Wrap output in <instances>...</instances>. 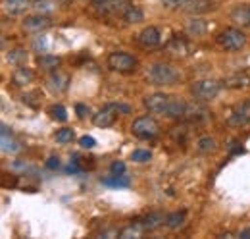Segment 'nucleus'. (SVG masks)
<instances>
[{
	"label": "nucleus",
	"instance_id": "obj_1",
	"mask_svg": "<svg viewBox=\"0 0 250 239\" xmlns=\"http://www.w3.org/2000/svg\"><path fill=\"white\" fill-rule=\"evenodd\" d=\"M146 79L158 85V87H164V85H175L179 79H181V73L167 62H156L152 66H148L146 70Z\"/></svg>",
	"mask_w": 250,
	"mask_h": 239
},
{
	"label": "nucleus",
	"instance_id": "obj_2",
	"mask_svg": "<svg viewBox=\"0 0 250 239\" xmlns=\"http://www.w3.org/2000/svg\"><path fill=\"white\" fill-rule=\"evenodd\" d=\"M218 45L223 50H229V52H235V50H241L245 48L247 45V35L241 29H235V27H227L219 33L216 37Z\"/></svg>",
	"mask_w": 250,
	"mask_h": 239
},
{
	"label": "nucleus",
	"instance_id": "obj_3",
	"mask_svg": "<svg viewBox=\"0 0 250 239\" xmlns=\"http://www.w3.org/2000/svg\"><path fill=\"white\" fill-rule=\"evenodd\" d=\"M221 89V83L216 79H200V81H194L190 85V93L196 100L200 102H208V100H214L219 95Z\"/></svg>",
	"mask_w": 250,
	"mask_h": 239
},
{
	"label": "nucleus",
	"instance_id": "obj_4",
	"mask_svg": "<svg viewBox=\"0 0 250 239\" xmlns=\"http://www.w3.org/2000/svg\"><path fill=\"white\" fill-rule=\"evenodd\" d=\"M131 131H133L135 137L146 141V139H154L160 133V125H158L156 120L150 118V116H141V118H137L133 121Z\"/></svg>",
	"mask_w": 250,
	"mask_h": 239
},
{
	"label": "nucleus",
	"instance_id": "obj_5",
	"mask_svg": "<svg viewBox=\"0 0 250 239\" xmlns=\"http://www.w3.org/2000/svg\"><path fill=\"white\" fill-rule=\"evenodd\" d=\"M129 0H93V8L100 14V16H108V18H116L127 12L129 8Z\"/></svg>",
	"mask_w": 250,
	"mask_h": 239
},
{
	"label": "nucleus",
	"instance_id": "obj_6",
	"mask_svg": "<svg viewBox=\"0 0 250 239\" xmlns=\"http://www.w3.org/2000/svg\"><path fill=\"white\" fill-rule=\"evenodd\" d=\"M137 66H139L137 58L127 52H112L108 56V68L120 73H131L137 70Z\"/></svg>",
	"mask_w": 250,
	"mask_h": 239
},
{
	"label": "nucleus",
	"instance_id": "obj_7",
	"mask_svg": "<svg viewBox=\"0 0 250 239\" xmlns=\"http://www.w3.org/2000/svg\"><path fill=\"white\" fill-rule=\"evenodd\" d=\"M227 125H231V127H247V125H250V100L237 104L231 110V114L227 116Z\"/></svg>",
	"mask_w": 250,
	"mask_h": 239
},
{
	"label": "nucleus",
	"instance_id": "obj_8",
	"mask_svg": "<svg viewBox=\"0 0 250 239\" xmlns=\"http://www.w3.org/2000/svg\"><path fill=\"white\" fill-rule=\"evenodd\" d=\"M169 98H171L169 95H164V93H154V95L145 96L143 104H145V108H146L148 112H154V114H164V110H166V106H167Z\"/></svg>",
	"mask_w": 250,
	"mask_h": 239
},
{
	"label": "nucleus",
	"instance_id": "obj_9",
	"mask_svg": "<svg viewBox=\"0 0 250 239\" xmlns=\"http://www.w3.org/2000/svg\"><path fill=\"white\" fill-rule=\"evenodd\" d=\"M52 25L50 18H46V14H35V16H27L23 20V29L29 33H41V31L48 29Z\"/></svg>",
	"mask_w": 250,
	"mask_h": 239
},
{
	"label": "nucleus",
	"instance_id": "obj_10",
	"mask_svg": "<svg viewBox=\"0 0 250 239\" xmlns=\"http://www.w3.org/2000/svg\"><path fill=\"white\" fill-rule=\"evenodd\" d=\"M116 118H118V110L114 108V104H106L93 116V123L96 127H110L114 125Z\"/></svg>",
	"mask_w": 250,
	"mask_h": 239
},
{
	"label": "nucleus",
	"instance_id": "obj_11",
	"mask_svg": "<svg viewBox=\"0 0 250 239\" xmlns=\"http://www.w3.org/2000/svg\"><path fill=\"white\" fill-rule=\"evenodd\" d=\"M137 41H139V45H141L143 48H154V47H158V45H160L162 35H160L158 27L148 25V27H145V29L139 33Z\"/></svg>",
	"mask_w": 250,
	"mask_h": 239
},
{
	"label": "nucleus",
	"instance_id": "obj_12",
	"mask_svg": "<svg viewBox=\"0 0 250 239\" xmlns=\"http://www.w3.org/2000/svg\"><path fill=\"white\" fill-rule=\"evenodd\" d=\"M187 102L183 98H177V96H171L166 110H164V116L171 120H183L185 118V112H187Z\"/></svg>",
	"mask_w": 250,
	"mask_h": 239
},
{
	"label": "nucleus",
	"instance_id": "obj_13",
	"mask_svg": "<svg viewBox=\"0 0 250 239\" xmlns=\"http://www.w3.org/2000/svg\"><path fill=\"white\" fill-rule=\"evenodd\" d=\"M166 218H167V216H164L162 212H150V214H146L145 218H141L137 224L143 228V232H154L160 226L166 224Z\"/></svg>",
	"mask_w": 250,
	"mask_h": 239
},
{
	"label": "nucleus",
	"instance_id": "obj_14",
	"mask_svg": "<svg viewBox=\"0 0 250 239\" xmlns=\"http://www.w3.org/2000/svg\"><path fill=\"white\" fill-rule=\"evenodd\" d=\"M210 118V110L202 104H188L187 112H185V118L187 121H194V123H200V121H206Z\"/></svg>",
	"mask_w": 250,
	"mask_h": 239
},
{
	"label": "nucleus",
	"instance_id": "obj_15",
	"mask_svg": "<svg viewBox=\"0 0 250 239\" xmlns=\"http://www.w3.org/2000/svg\"><path fill=\"white\" fill-rule=\"evenodd\" d=\"M166 50H167L169 54H173V56H187L188 45L181 35H173V37L169 39V43L166 45Z\"/></svg>",
	"mask_w": 250,
	"mask_h": 239
},
{
	"label": "nucleus",
	"instance_id": "obj_16",
	"mask_svg": "<svg viewBox=\"0 0 250 239\" xmlns=\"http://www.w3.org/2000/svg\"><path fill=\"white\" fill-rule=\"evenodd\" d=\"M27 8H31V0H4L2 2V10L8 16H20Z\"/></svg>",
	"mask_w": 250,
	"mask_h": 239
},
{
	"label": "nucleus",
	"instance_id": "obj_17",
	"mask_svg": "<svg viewBox=\"0 0 250 239\" xmlns=\"http://www.w3.org/2000/svg\"><path fill=\"white\" fill-rule=\"evenodd\" d=\"M33 79H35V73H33L29 68H23V66H18L12 73V83L16 87H25L29 85Z\"/></svg>",
	"mask_w": 250,
	"mask_h": 239
},
{
	"label": "nucleus",
	"instance_id": "obj_18",
	"mask_svg": "<svg viewBox=\"0 0 250 239\" xmlns=\"http://www.w3.org/2000/svg\"><path fill=\"white\" fill-rule=\"evenodd\" d=\"M20 150H21L20 141L14 139L12 133L8 135V127L2 125V152H4V154H16V152H20Z\"/></svg>",
	"mask_w": 250,
	"mask_h": 239
},
{
	"label": "nucleus",
	"instance_id": "obj_19",
	"mask_svg": "<svg viewBox=\"0 0 250 239\" xmlns=\"http://www.w3.org/2000/svg\"><path fill=\"white\" fill-rule=\"evenodd\" d=\"M231 20L241 25V27H250V4H243V6H237L233 12H231Z\"/></svg>",
	"mask_w": 250,
	"mask_h": 239
},
{
	"label": "nucleus",
	"instance_id": "obj_20",
	"mask_svg": "<svg viewBox=\"0 0 250 239\" xmlns=\"http://www.w3.org/2000/svg\"><path fill=\"white\" fill-rule=\"evenodd\" d=\"M67 85H69V77L62 73V72H52L50 73V77H48V87L54 91V93H63V91L67 89Z\"/></svg>",
	"mask_w": 250,
	"mask_h": 239
},
{
	"label": "nucleus",
	"instance_id": "obj_21",
	"mask_svg": "<svg viewBox=\"0 0 250 239\" xmlns=\"http://www.w3.org/2000/svg\"><path fill=\"white\" fill-rule=\"evenodd\" d=\"M206 31H208V24L204 20H200V18L188 20L187 25H185V33H187L188 37H202Z\"/></svg>",
	"mask_w": 250,
	"mask_h": 239
},
{
	"label": "nucleus",
	"instance_id": "obj_22",
	"mask_svg": "<svg viewBox=\"0 0 250 239\" xmlns=\"http://www.w3.org/2000/svg\"><path fill=\"white\" fill-rule=\"evenodd\" d=\"M60 64H62V60L58 56H52V54H41L37 58V66L44 72H56L60 68Z\"/></svg>",
	"mask_w": 250,
	"mask_h": 239
},
{
	"label": "nucleus",
	"instance_id": "obj_23",
	"mask_svg": "<svg viewBox=\"0 0 250 239\" xmlns=\"http://www.w3.org/2000/svg\"><path fill=\"white\" fill-rule=\"evenodd\" d=\"M100 181H102V185L114 187V189H122V187H129V185H131V179L127 178L125 174H122V176L112 174V178H102Z\"/></svg>",
	"mask_w": 250,
	"mask_h": 239
},
{
	"label": "nucleus",
	"instance_id": "obj_24",
	"mask_svg": "<svg viewBox=\"0 0 250 239\" xmlns=\"http://www.w3.org/2000/svg\"><path fill=\"white\" fill-rule=\"evenodd\" d=\"M249 83L250 77L245 73H237V75H231V77L225 79V85L231 87V89H245V87H249Z\"/></svg>",
	"mask_w": 250,
	"mask_h": 239
},
{
	"label": "nucleus",
	"instance_id": "obj_25",
	"mask_svg": "<svg viewBox=\"0 0 250 239\" xmlns=\"http://www.w3.org/2000/svg\"><path fill=\"white\" fill-rule=\"evenodd\" d=\"M56 0H33L31 8L37 14H50L56 10Z\"/></svg>",
	"mask_w": 250,
	"mask_h": 239
},
{
	"label": "nucleus",
	"instance_id": "obj_26",
	"mask_svg": "<svg viewBox=\"0 0 250 239\" xmlns=\"http://www.w3.org/2000/svg\"><path fill=\"white\" fill-rule=\"evenodd\" d=\"M8 60V64H12V66H25L27 64V52L23 50V48H16V50H10V54L6 56Z\"/></svg>",
	"mask_w": 250,
	"mask_h": 239
},
{
	"label": "nucleus",
	"instance_id": "obj_27",
	"mask_svg": "<svg viewBox=\"0 0 250 239\" xmlns=\"http://www.w3.org/2000/svg\"><path fill=\"white\" fill-rule=\"evenodd\" d=\"M166 226L169 230H179L185 226V212H173V214H167L166 218Z\"/></svg>",
	"mask_w": 250,
	"mask_h": 239
},
{
	"label": "nucleus",
	"instance_id": "obj_28",
	"mask_svg": "<svg viewBox=\"0 0 250 239\" xmlns=\"http://www.w3.org/2000/svg\"><path fill=\"white\" fill-rule=\"evenodd\" d=\"M143 18H145V14L139 6H129L127 12L124 14V20L127 24H139V22H143Z\"/></svg>",
	"mask_w": 250,
	"mask_h": 239
},
{
	"label": "nucleus",
	"instance_id": "obj_29",
	"mask_svg": "<svg viewBox=\"0 0 250 239\" xmlns=\"http://www.w3.org/2000/svg\"><path fill=\"white\" fill-rule=\"evenodd\" d=\"M196 149L200 150V152H214V150L218 149V145H216V139H212V137H200L198 139V143H196Z\"/></svg>",
	"mask_w": 250,
	"mask_h": 239
},
{
	"label": "nucleus",
	"instance_id": "obj_30",
	"mask_svg": "<svg viewBox=\"0 0 250 239\" xmlns=\"http://www.w3.org/2000/svg\"><path fill=\"white\" fill-rule=\"evenodd\" d=\"M141 234H143V228L135 222V224H131V226H127L124 228L122 232H120V238L124 239H131V238H141Z\"/></svg>",
	"mask_w": 250,
	"mask_h": 239
},
{
	"label": "nucleus",
	"instance_id": "obj_31",
	"mask_svg": "<svg viewBox=\"0 0 250 239\" xmlns=\"http://www.w3.org/2000/svg\"><path fill=\"white\" fill-rule=\"evenodd\" d=\"M54 139H56V143H60V145L71 143V141H73V129H69V127L58 129V131H56V135H54Z\"/></svg>",
	"mask_w": 250,
	"mask_h": 239
},
{
	"label": "nucleus",
	"instance_id": "obj_32",
	"mask_svg": "<svg viewBox=\"0 0 250 239\" xmlns=\"http://www.w3.org/2000/svg\"><path fill=\"white\" fill-rule=\"evenodd\" d=\"M150 158H152V152H150V150H145V149L133 150V154H131V160H133V162H139V164L148 162Z\"/></svg>",
	"mask_w": 250,
	"mask_h": 239
},
{
	"label": "nucleus",
	"instance_id": "obj_33",
	"mask_svg": "<svg viewBox=\"0 0 250 239\" xmlns=\"http://www.w3.org/2000/svg\"><path fill=\"white\" fill-rule=\"evenodd\" d=\"M192 0H162V6L167 10H179V8H188Z\"/></svg>",
	"mask_w": 250,
	"mask_h": 239
},
{
	"label": "nucleus",
	"instance_id": "obj_34",
	"mask_svg": "<svg viewBox=\"0 0 250 239\" xmlns=\"http://www.w3.org/2000/svg\"><path fill=\"white\" fill-rule=\"evenodd\" d=\"M50 116L54 120H58V121H65L67 120V112H65V108H63L62 104H54V106H50Z\"/></svg>",
	"mask_w": 250,
	"mask_h": 239
},
{
	"label": "nucleus",
	"instance_id": "obj_35",
	"mask_svg": "<svg viewBox=\"0 0 250 239\" xmlns=\"http://www.w3.org/2000/svg\"><path fill=\"white\" fill-rule=\"evenodd\" d=\"M125 170H127V166H125V162H122V160H114V162H112V166H110V172H112V174H116V176L125 174Z\"/></svg>",
	"mask_w": 250,
	"mask_h": 239
},
{
	"label": "nucleus",
	"instance_id": "obj_36",
	"mask_svg": "<svg viewBox=\"0 0 250 239\" xmlns=\"http://www.w3.org/2000/svg\"><path fill=\"white\" fill-rule=\"evenodd\" d=\"M33 48H35V50H39V52H44V50L48 48L46 39H44V37H37V39L33 41Z\"/></svg>",
	"mask_w": 250,
	"mask_h": 239
},
{
	"label": "nucleus",
	"instance_id": "obj_37",
	"mask_svg": "<svg viewBox=\"0 0 250 239\" xmlns=\"http://www.w3.org/2000/svg\"><path fill=\"white\" fill-rule=\"evenodd\" d=\"M79 145H81L83 149H93L94 145H96V139L91 137V135H83V137L79 139Z\"/></svg>",
	"mask_w": 250,
	"mask_h": 239
},
{
	"label": "nucleus",
	"instance_id": "obj_38",
	"mask_svg": "<svg viewBox=\"0 0 250 239\" xmlns=\"http://www.w3.org/2000/svg\"><path fill=\"white\" fill-rule=\"evenodd\" d=\"M46 168H48V170H58V168H60V158H58V156H50V158L46 160Z\"/></svg>",
	"mask_w": 250,
	"mask_h": 239
},
{
	"label": "nucleus",
	"instance_id": "obj_39",
	"mask_svg": "<svg viewBox=\"0 0 250 239\" xmlns=\"http://www.w3.org/2000/svg\"><path fill=\"white\" fill-rule=\"evenodd\" d=\"M10 170H12V172H27L29 166H27L25 162H14V164H10Z\"/></svg>",
	"mask_w": 250,
	"mask_h": 239
},
{
	"label": "nucleus",
	"instance_id": "obj_40",
	"mask_svg": "<svg viewBox=\"0 0 250 239\" xmlns=\"http://www.w3.org/2000/svg\"><path fill=\"white\" fill-rule=\"evenodd\" d=\"M75 112H77V116L79 118H85V116H89V106H85V104H75Z\"/></svg>",
	"mask_w": 250,
	"mask_h": 239
},
{
	"label": "nucleus",
	"instance_id": "obj_41",
	"mask_svg": "<svg viewBox=\"0 0 250 239\" xmlns=\"http://www.w3.org/2000/svg\"><path fill=\"white\" fill-rule=\"evenodd\" d=\"M239 238H243V239H250V230H243V232L239 234Z\"/></svg>",
	"mask_w": 250,
	"mask_h": 239
}]
</instances>
